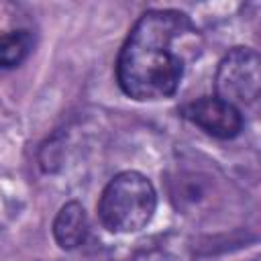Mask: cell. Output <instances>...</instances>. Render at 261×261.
Returning <instances> with one entry per match:
<instances>
[{"label": "cell", "mask_w": 261, "mask_h": 261, "mask_svg": "<svg viewBox=\"0 0 261 261\" xmlns=\"http://www.w3.org/2000/svg\"><path fill=\"white\" fill-rule=\"evenodd\" d=\"M196 29L179 10H147L128 31L118 57L116 82L139 102L171 98L186 69V51Z\"/></svg>", "instance_id": "cell-1"}, {"label": "cell", "mask_w": 261, "mask_h": 261, "mask_svg": "<svg viewBox=\"0 0 261 261\" xmlns=\"http://www.w3.org/2000/svg\"><path fill=\"white\" fill-rule=\"evenodd\" d=\"M157 208V192L147 175L135 169L116 173L102 190L98 218L116 234H130L145 228Z\"/></svg>", "instance_id": "cell-2"}, {"label": "cell", "mask_w": 261, "mask_h": 261, "mask_svg": "<svg viewBox=\"0 0 261 261\" xmlns=\"http://www.w3.org/2000/svg\"><path fill=\"white\" fill-rule=\"evenodd\" d=\"M261 61L251 47H232L218 63L214 75L216 98L232 104L243 112L259 98L261 90Z\"/></svg>", "instance_id": "cell-3"}, {"label": "cell", "mask_w": 261, "mask_h": 261, "mask_svg": "<svg viewBox=\"0 0 261 261\" xmlns=\"http://www.w3.org/2000/svg\"><path fill=\"white\" fill-rule=\"evenodd\" d=\"M181 114L186 120L208 133L210 137L216 139H234L241 135L245 118L239 108L232 104L216 98V96H202L181 108Z\"/></svg>", "instance_id": "cell-4"}, {"label": "cell", "mask_w": 261, "mask_h": 261, "mask_svg": "<svg viewBox=\"0 0 261 261\" xmlns=\"http://www.w3.org/2000/svg\"><path fill=\"white\" fill-rule=\"evenodd\" d=\"M51 228H53V239L59 245V249H63V251L77 249L80 245L86 243L88 230H90L86 208L75 200L65 202L59 208V212L55 214Z\"/></svg>", "instance_id": "cell-5"}, {"label": "cell", "mask_w": 261, "mask_h": 261, "mask_svg": "<svg viewBox=\"0 0 261 261\" xmlns=\"http://www.w3.org/2000/svg\"><path fill=\"white\" fill-rule=\"evenodd\" d=\"M33 39L29 31H10L0 35V67H16L31 53Z\"/></svg>", "instance_id": "cell-6"}]
</instances>
